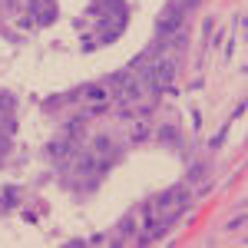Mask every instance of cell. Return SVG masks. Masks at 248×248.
<instances>
[{"mask_svg":"<svg viewBox=\"0 0 248 248\" xmlns=\"http://www.w3.org/2000/svg\"><path fill=\"white\" fill-rule=\"evenodd\" d=\"M175 70H179V60L175 57H159L142 70V79H149L159 90V86H169V79H175Z\"/></svg>","mask_w":248,"mask_h":248,"instance_id":"obj_1","label":"cell"},{"mask_svg":"<svg viewBox=\"0 0 248 248\" xmlns=\"http://www.w3.org/2000/svg\"><path fill=\"white\" fill-rule=\"evenodd\" d=\"M186 7H189V3H186ZM186 7H182V3H169V7L162 10V17H159V23H155L159 40L172 37V33H179V30L186 27Z\"/></svg>","mask_w":248,"mask_h":248,"instance_id":"obj_2","label":"cell"},{"mask_svg":"<svg viewBox=\"0 0 248 248\" xmlns=\"http://www.w3.org/2000/svg\"><path fill=\"white\" fill-rule=\"evenodd\" d=\"M46 153H50V159H60V162H63V159H73V155H77V146H73V139L63 136V139L46 142Z\"/></svg>","mask_w":248,"mask_h":248,"instance_id":"obj_3","label":"cell"},{"mask_svg":"<svg viewBox=\"0 0 248 248\" xmlns=\"http://www.w3.org/2000/svg\"><path fill=\"white\" fill-rule=\"evenodd\" d=\"M186 199H189V192H186V186H179V189L162 192V195L155 199V209H169V205H186Z\"/></svg>","mask_w":248,"mask_h":248,"instance_id":"obj_4","label":"cell"},{"mask_svg":"<svg viewBox=\"0 0 248 248\" xmlns=\"http://www.w3.org/2000/svg\"><path fill=\"white\" fill-rule=\"evenodd\" d=\"M40 7H43V10L37 14V23H40V27H46V23H53V20H57V3L40 0Z\"/></svg>","mask_w":248,"mask_h":248,"instance_id":"obj_5","label":"cell"},{"mask_svg":"<svg viewBox=\"0 0 248 248\" xmlns=\"http://www.w3.org/2000/svg\"><path fill=\"white\" fill-rule=\"evenodd\" d=\"M149 133H153V129H149L146 123H133V126H129V142H142V139H149Z\"/></svg>","mask_w":248,"mask_h":248,"instance_id":"obj_6","label":"cell"},{"mask_svg":"<svg viewBox=\"0 0 248 248\" xmlns=\"http://www.w3.org/2000/svg\"><path fill=\"white\" fill-rule=\"evenodd\" d=\"M93 153L96 155H109L113 153V139H109V136H96L93 139Z\"/></svg>","mask_w":248,"mask_h":248,"instance_id":"obj_7","label":"cell"},{"mask_svg":"<svg viewBox=\"0 0 248 248\" xmlns=\"http://www.w3.org/2000/svg\"><path fill=\"white\" fill-rule=\"evenodd\" d=\"M133 232H136V218H133V215H126V218L119 222V229H116V235H119L116 242H123V238H129Z\"/></svg>","mask_w":248,"mask_h":248,"instance_id":"obj_8","label":"cell"},{"mask_svg":"<svg viewBox=\"0 0 248 248\" xmlns=\"http://www.w3.org/2000/svg\"><path fill=\"white\" fill-rule=\"evenodd\" d=\"M77 136H83V119H70L66 123V139H77Z\"/></svg>","mask_w":248,"mask_h":248,"instance_id":"obj_9","label":"cell"},{"mask_svg":"<svg viewBox=\"0 0 248 248\" xmlns=\"http://www.w3.org/2000/svg\"><path fill=\"white\" fill-rule=\"evenodd\" d=\"M159 139H162V142H175V139H179V129H175V126H162V129H159Z\"/></svg>","mask_w":248,"mask_h":248,"instance_id":"obj_10","label":"cell"},{"mask_svg":"<svg viewBox=\"0 0 248 248\" xmlns=\"http://www.w3.org/2000/svg\"><path fill=\"white\" fill-rule=\"evenodd\" d=\"M83 93L90 96L93 103H103V99H106V90H103V86H90V90H83Z\"/></svg>","mask_w":248,"mask_h":248,"instance_id":"obj_11","label":"cell"},{"mask_svg":"<svg viewBox=\"0 0 248 248\" xmlns=\"http://www.w3.org/2000/svg\"><path fill=\"white\" fill-rule=\"evenodd\" d=\"M10 103H14L10 96H0V116H3V113H7V109H10Z\"/></svg>","mask_w":248,"mask_h":248,"instance_id":"obj_12","label":"cell"}]
</instances>
